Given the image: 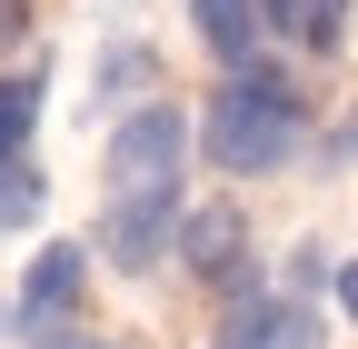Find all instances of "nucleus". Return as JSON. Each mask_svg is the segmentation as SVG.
I'll return each mask as SVG.
<instances>
[{
  "instance_id": "obj_1",
  "label": "nucleus",
  "mask_w": 358,
  "mask_h": 349,
  "mask_svg": "<svg viewBox=\"0 0 358 349\" xmlns=\"http://www.w3.org/2000/svg\"><path fill=\"white\" fill-rule=\"evenodd\" d=\"M308 140V100L289 90L279 70H229L209 90V120H199V150L209 170H229V180H259V170H289Z\"/></svg>"
},
{
  "instance_id": "obj_2",
  "label": "nucleus",
  "mask_w": 358,
  "mask_h": 349,
  "mask_svg": "<svg viewBox=\"0 0 358 349\" xmlns=\"http://www.w3.org/2000/svg\"><path fill=\"white\" fill-rule=\"evenodd\" d=\"M179 150H189V110H179V100H140V110L110 130V150H100V190L110 200L179 190Z\"/></svg>"
},
{
  "instance_id": "obj_3",
  "label": "nucleus",
  "mask_w": 358,
  "mask_h": 349,
  "mask_svg": "<svg viewBox=\"0 0 358 349\" xmlns=\"http://www.w3.org/2000/svg\"><path fill=\"white\" fill-rule=\"evenodd\" d=\"M80 289H90V249H40L30 259V280L10 289V339H40V349H50L60 329H70V310H80Z\"/></svg>"
},
{
  "instance_id": "obj_4",
  "label": "nucleus",
  "mask_w": 358,
  "mask_h": 349,
  "mask_svg": "<svg viewBox=\"0 0 358 349\" xmlns=\"http://www.w3.org/2000/svg\"><path fill=\"white\" fill-rule=\"evenodd\" d=\"M329 329H319V310L308 299H279V289H249L229 320H219V339L209 349H319Z\"/></svg>"
},
{
  "instance_id": "obj_5",
  "label": "nucleus",
  "mask_w": 358,
  "mask_h": 349,
  "mask_svg": "<svg viewBox=\"0 0 358 349\" xmlns=\"http://www.w3.org/2000/svg\"><path fill=\"white\" fill-rule=\"evenodd\" d=\"M179 230H189L179 220V190H159V200H100V249L120 259V270H150Z\"/></svg>"
},
{
  "instance_id": "obj_6",
  "label": "nucleus",
  "mask_w": 358,
  "mask_h": 349,
  "mask_svg": "<svg viewBox=\"0 0 358 349\" xmlns=\"http://www.w3.org/2000/svg\"><path fill=\"white\" fill-rule=\"evenodd\" d=\"M179 259H189V280L239 289V280H249V220H239L229 200H219V210H189V230H179Z\"/></svg>"
},
{
  "instance_id": "obj_7",
  "label": "nucleus",
  "mask_w": 358,
  "mask_h": 349,
  "mask_svg": "<svg viewBox=\"0 0 358 349\" xmlns=\"http://www.w3.org/2000/svg\"><path fill=\"white\" fill-rule=\"evenodd\" d=\"M259 30H268V0H199V40H209L229 70H249V40H259Z\"/></svg>"
},
{
  "instance_id": "obj_8",
  "label": "nucleus",
  "mask_w": 358,
  "mask_h": 349,
  "mask_svg": "<svg viewBox=\"0 0 358 349\" xmlns=\"http://www.w3.org/2000/svg\"><path fill=\"white\" fill-rule=\"evenodd\" d=\"M338 20H348V0H268V30L299 50H338Z\"/></svg>"
},
{
  "instance_id": "obj_9",
  "label": "nucleus",
  "mask_w": 358,
  "mask_h": 349,
  "mask_svg": "<svg viewBox=\"0 0 358 349\" xmlns=\"http://www.w3.org/2000/svg\"><path fill=\"white\" fill-rule=\"evenodd\" d=\"M30 130H40V80L10 70L0 80V160H30Z\"/></svg>"
},
{
  "instance_id": "obj_10",
  "label": "nucleus",
  "mask_w": 358,
  "mask_h": 349,
  "mask_svg": "<svg viewBox=\"0 0 358 349\" xmlns=\"http://www.w3.org/2000/svg\"><path fill=\"white\" fill-rule=\"evenodd\" d=\"M40 200H50V180H40L30 160H0V230H30Z\"/></svg>"
},
{
  "instance_id": "obj_11",
  "label": "nucleus",
  "mask_w": 358,
  "mask_h": 349,
  "mask_svg": "<svg viewBox=\"0 0 358 349\" xmlns=\"http://www.w3.org/2000/svg\"><path fill=\"white\" fill-rule=\"evenodd\" d=\"M338 310L358 320V259H348V270H338Z\"/></svg>"
},
{
  "instance_id": "obj_12",
  "label": "nucleus",
  "mask_w": 358,
  "mask_h": 349,
  "mask_svg": "<svg viewBox=\"0 0 358 349\" xmlns=\"http://www.w3.org/2000/svg\"><path fill=\"white\" fill-rule=\"evenodd\" d=\"M50 349H110V339H50Z\"/></svg>"
},
{
  "instance_id": "obj_13",
  "label": "nucleus",
  "mask_w": 358,
  "mask_h": 349,
  "mask_svg": "<svg viewBox=\"0 0 358 349\" xmlns=\"http://www.w3.org/2000/svg\"><path fill=\"white\" fill-rule=\"evenodd\" d=\"M0 329H10V299H0Z\"/></svg>"
}]
</instances>
